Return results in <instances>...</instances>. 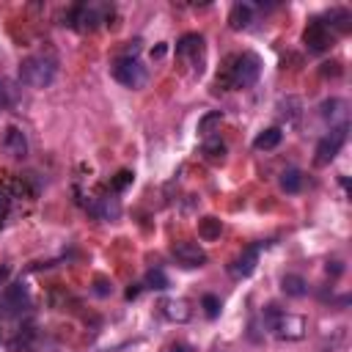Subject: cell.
I'll return each mask as SVG.
<instances>
[{
  "mask_svg": "<svg viewBox=\"0 0 352 352\" xmlns=\"http://www.w3.org/2000/svg\"><path fill=\"white\" fill-rule=\"evenodd\" d=\"M322 74H324V77H327V74L336 77V74H341V69H338V63L333 60V63H324V66H322Z\"/></svg>",
  "mask_w": 352,
  "mask_h": 352,
  "instance_id": "f546056e",
  "label": "cell"
},
{
  "mask_svg": "<svg viewBox=\"0 0 352 352\" xmlns=\"http://www.w3.org/2000/svg\"><path fill=\"white\" fill-rule=\"evenodd\" d=\"M264 324L278 336V338H286V341H297L305 336L308 330V322L302 316H294V314H283L278 305H267L264 308Z\"/></svg>",
  "mask_w": 352,
  "mask_h": 352,
  "instance_id": "3957f363",
  "label": "cell"
},
{
  "mask_svg": "<svg viewBox=\"0 0 352 352\" xmlns=\"http://www.w3.org/2000/svg\"><path fill=\"white\" fill-rule=\"evenodd\" d=\"M0 146H3V151H6L8 157H14V160H25V157H28V138H25V132H22L19 126H6Z\"/></svg>",
  "mask_w": 352,
  "mask_h": 352,
  "instance_id": "7c38bea8",
  "label": "cell"
},
{
  "mask_svg": "<svg viewBox=\"0 0 352 352\" xmlns=\"http://www.w3.org/2000/svg\"><path fill=\"white\" fill-rule=\"evenodd\" d=\"M258 74H261V58L256 52H239L226 60V72H223V77H217V82H223L226 88H234V91H245L250 85H256Z\"/></svg>",
  "mask_w": 352,
  "mask_h": 352,
  "instance_id": "6da1fadb",
  "label": "cell"
},
{
  "mask_svg": "<svg viewBox=\"0 0 352 352\" xmlns=\"http://www.w3.org/2000/svg\"><path fill=\"white\" fill-rule=\"evenodd\" d=\"M94 292H96L99 297H104V294H110V292H113V286H110L104 278H96V280H94Z\"/></svg>",
  "mask_w": 352,
  "mask_h": 352,
  "instance_id": "83f0119b",
  "label": "cell"
},
{
  "mask_svg": "<svg viewBox=\"0 0 352 352\" xmlns=\"http://www.w3.org/2000/svg\"><path fill=\"white\" fill-rule=\"evenodd\" d=\"M220 231H223V223H220L217 217H204V220L198 223V236H201V239H206V242L217 239V236H220Z\"/></svg>",
  "mask_w": 352,
  "mask_h": 352,
  "instance_id": "ac0fdd59",
  "label": "cell"
},
{
  "mask_svg": "<svg viewBox=\"0 0 352 352\" xmlns=\"http://www.w3.org/2000/svg\"><path fill=\"white\" fill-rule=\"evenodd\" d=\"M14 104V88H11V82L8 80H3L0 77V113L3 110H8Z\"/></svg>",
  "mask_w": 352,
  "mask_h": 352,
  "instance_id": "cb8c5ba5",
  "label": "cell"
},
{
  "mask_svg": "<svg viewBox=\"0 0 352 352\" xmlns=\"http://www.w3.org/2000/svg\"><path fill=\"white\" fill-rule=\"evenodd\" d=\"M160 308H162V316L170 322H187L192 316V308L187 300H165Z\"/></svg>",
  "mask_w": 352,
  "mask_h": 352,
  "instance_id": "5bb4252c",
  "label": "cell"
},
{
  "mask_svg": "<svg viewBox=\"0 0 352 352\" xmlns=\"http://www.w3.org/2000/svg\"><path fill=\"white\" fill-rule=\"evenodd\" d=\"M28 308H30V297H28L25 283L6 286V292L0 294V316H19Z\"/></svg>",
  "mask_w": 352,
  "mask_h": 352,
  "instance_id": "8992f818",
  "label": "cell"
},
{
  "mask_svg": "<svg viewBox=\"0 0 352 352\" xmlns=\"http://www.w3.org/2000/svg\"><path fill=\"white\" fill-rule=\"evenodd\" d=\"M338 107H344V102H341V99H327V102H322V107H319V110H322V116H324V118H333V116L338 113Z\"/></svg>",
  "mask_w": 352,
  "mask_h": 352,
  "instance_id": "484cf974",
  "label": "cell"
},
{
  "mask_svg": "<svg viewBox=\"0 0 352 352\" xmlns=\"http://www.w3.org/2000/svg\"><path fill=\"white\" fill-rule=\"evenodd\" d=\"M261 248H264V242L245 248V250L228 264V272H231L234 278H248V275H253V270H256V264H258V250H261Z\"/></svg>",
  "mask_w": 352,
  "mask_h": 352,
  "instance_id": "8fae6325",
  "label": "cell"
},
{
  "mask_svg": "<svg viewBox=\"0 0 352 352\" xmlns=\"http://www.w3.org/2000/svg\"><path fill=\"white\" fill-rule=\"evenodd\" d=\"M327 22V28H338V30H349V22H352V16H349V11L346 8H333V11H327V16H324Z\"/></svg>",
  "mask_w": 352,
  "mask_h": 352,
  "instance_id": "d6986e66",
  "label": "cell"
},
{
  "mask_svg": "<svg viewBox=\"0 0 352 352\" xmlns=\"http://www.w3.org/2000/svg\"><path fill=\"white\" fill-rule=\"evenodd\" d=\"M223 121V113L220 110H212V113H206L201 121H198V135H204V138H212V129H214V124H220Z\"/></svg>",
  "mask_w": 352,
  "mask_h": 352,
  "instance_id": "ffe728a7",
  "label": "cell"
},
{
  "mask_svg": "<svg viewBox=\"0 0 352 352\" xmlns=\"http://www.w3.org/2000/svg\"><path fill=\"white\" fill-rule=\"evenodd\" d=\"M8 209H11V192H8L6 187H0V223H3V217L8 214Z\"/></svg>",
  "mask_w": 352,
  "mask_h": 352,
  "instance_id": "4316f807",
  "label": "cell"
},
{
  "mask_svg": "<svg viewBox=\"0 0 352 352\" xmlns=\"http://www.w3.org/2000/svg\"><path fill=\"white\" fill-rule=\"evenodd\" d=\"M162 352H192V346H190V344H184V341H176V344L165 346Z\"/></svg>",
  "mask_w": 352,
  "mask_h": 352,
  "instance_id": "f1b7e54d",
  "label": "cell"
},
{
  "mask_svg": "<svg viewBox=\"0 0 352 352\" xmlns=\"http://www.w3.org/2000/svg\"><path fill=\"white\" fill-rule=\"evenodd\" d=\"M280 138H283L280 126H270V129H264V132L256 135L253 148H258V151H270V148H275V146L280 143Z\"/></svg>",
  "mask_w": 352,
  "mask_h": 352,
  "instance_id": "9a60e30c",
  "label": "cell"
},
{
  "mask_svg": "<svg viewBox=\"0 0 352 352\" xmlns=\"http://www.w3.org/2000/svg\"><path fill=\"white\" fill-rule=\"evenodd\" d=\"M138 294H140V286H138V283H132V286L126 289V300H135Z\"/></svg>",
  "mask_w": 352,
  "mask_h": 352,
  "instance_id": "836d02e7",
  "label": "cell"
},
{
  "mask_svg": "<svg viewBox=\"0 0 352 352\" xmlns=\"http://www.w3.org/2000/svg\"><path fill=\"white\" fill-rule=\"evenodd\" d=\"M280 289H283V294H289V297H302V294H308V283H305V278H300V275H283V278H280Z\"/></svg>",
  "mask_w": 352,
  "mask_h": 352,
  "instance_id": "2e32d148",
  "label": "cell"
},
{
  "mask_svg": "<svg viewBox=\"0 0 352 352\" xmlns=\"http://www.w3.org/2000/svg\"><path fill=\"white\" fill-rule=\"evenodd\" d=\"M8 275H11V267H8V264H0V286H6Z\"/></svg>",
  "mask_w": 352,
  "mask_h": 352,
  "instance_id": "1f68e13d",
  "label": "cell"
},
{
  "mask_svg": "<svg viewBox=\"0 0 352 352\" xmlns=\"http://www.w3.org/2000/svg\"><path fill=\"white\" fill-rule=\"evenodd\" d=\"M99 22H102V16H99L96 6L80 3V6H74V8L69 11V25H72L74 30H80V33H88V30H94Z\"/></svg>",
  "mask_w": 352,
  "mask_h": 352,
  "instance_id": "30bf717a",
  "label": "cell"
},
{
  "mask_svg": "<svg viewBox=\"0 0 352 352\" xmlns=\"http://www.w3.org/2000/svg\"><path fill=\"white\" fill-rule=\"evenodd\" d=\"M300 187H302V173L297 168H286L280 173V190L283 192H300Z\"/></svg>",
  "mask_w": 352,
  "mask_h": 352,
  "instance_id": "e0dca14e",
  "label": "cell"
},
{
  "mask_svg": "<svg viewBox=\"0 0 352 352\" xmlns=\"http://www.w3.org/2000/svg\"><path fill=\"white\" fill-rule=\"evenodd\" d=\"M344 140H346V124L330 129V135H324V138L316 143V157H314V162H316V165H327V162H333L336 154L341 151Z\"/></svg>",
  "mask_w": 352,
  "mask_h": 352,
  "instance_id": "ba28073f",
  "label": "cell"
},
{
  "mask_svg": "<svg viewBox=\"0 0 352 352\" xmlns=\"http://www.w3.org/2000/svg\"><path fill=\"white\" fill-rule=\"evenodd\" d=\"M253 22V6L250 3H234L228 11V28L231 30H245Z\"/></svg>",
  "mask_w": 352,
  "mask_h": 352,
  "instance_id": "4fadbf2b",
  "label": "cell"
},
{
  "mask_svg": "<svg viewBox=\"0 0 352 352\" xmlns=\"http://www.w3.org/2000/svg\"><path fill=\"white\" fill-rule=\"evenodd\" d=\"M204 154H206L209 160H223V154H226V143H223L220 138H206V143H204Z\"/></svg>",
  "mask_w": 352,
  "mask_h": 352,
  "instance_id": "44dd1931",
  "label": "cell"
},
{
  "mask_svg": "<svg viewBox=\"0 0 352 352\" xmlns=\"http://www.w3.org/2000/svg\"><path fill=\"white\" fill-rule=\"evenodd\" d=\"M170 256L176 258V264L187 267V270H195V267H204L206 264V250L198 245V242H173L170 248Z\"/></svg>",
  "mask_w": 352,
  "mask_h": 352,
  "instance_id": "9c48e42d",
  "label": "cell"
},
{
  "mask_svg": "<svg viewBox=\"0 0 352 352\" xmlns=\"http://www.w3.org/2000/svg\"><path fill=\"white\" fill-rule=\"evenodd\" d=\"M341 272H344L341 261H327V275H341Z\"/></svg>",
  "mask_w": 352,
  "mask_h": 352,
  "instance_id": "4dcf8cb0",
  "label": "cell"
},
{
  "mask_svg": "<svg viewBox=\"0 0 352 352\" xmlns=\"http://www.w3.org/2000/svg\"><path fill=\"white\" fill-rule=\"evenodd\" d=\"M204 36L201 33H184L179 41H176V58L190 63L195 74L204 72Z\"/></svg>",
  "mask_w": 352,
  "mask_h": 352,
  "instance_id": "5b68a950",
  "label": "cell"
},
{
  "mask_svg": "<svg viewBox=\"0 0 352 352\" xmlns=\"http://www.w3.org/2000/svg\"><path fill=\"white\" fill-rule=\"evenodd\" d=\"M201 305H204V314H206L209 319H214V316L220 314V300H217L214 294H204V300H201Z\"/></svg>",
  "mask_w": 352,
  "mask_h": 352,
  "instance_id": "d4e9b609",
  "label": "cell"
},
{
  "mask_svg": "<svg viewBox=\"0 0 352 352\" xmlns=\"http://www.w3.org/2000/svg\"><path fill=\"white\" fill-rule=\"evenodd\" d=\"M302 41L311 52H324L333 44V33H330V28L324 25L322 16H314V19H308V25L302 30Z\"/></svg>",
  "mask_w": 352,
  "mask_h": 352,
  "instance_id": "52a82bcc",
  "label": "cell"
},
{
  "mask_svg": "<svg viewBox=\"0 0 352 352\" xmlns=\"http://www.w3.org/2000/svg\"><path fill=\"white\" fill-rule=\"evenodd\" d=\"M132 182H135V173H132V170H118V173L113 176V182H110V190H113V192H121V190L129 187Z\"/></svg>",
  "mask_w": 352,
  "mask_h": 352,
  "instance_id": "603a6c76",
  "label": "cell"
},
{
  "mask_svg": "<svg viewBox=\"0 0 352 352\" xmlns=\"http://www.w3.org/2000/svg\"><path fill=\"white\" fill-rule=\"evenodd\" d=\"M110 72H113V77H116L121 85H126V88H143L146 80H148L146 66L138 60V55H118V58L113 60Z\"/></svg>",
  "mask_w": 352,
  "mask_h": 352,
  "instance_id": "277c9868",
  "label": "cell"
},
{
  "mask_svg": "<svg viewBox=\"0 0 352 352\" xmlns=\"http://www.w3.org/2000/svg\"><path fill=\"white\" fill-rule=\"evenodd\" d=\"M58 74V63L47 55H30L19 63V82L30 85V88H47L52 85Z\"/></svg>",
  "mask_w": 352,
  "mask_h": 352,
  "instance_id": "7a4b0ae2",
  "label": "cell"
},
{
  "mask_svg": "<svg viewBox=\"0 0 352 352\" xmlns=\"http://www.w3.org/2000/svg\"><path fill=\"white\" fill-rule=\"evenodd\" d=\"M168 52V44H157L154 50H151V58H162Z\"/></svg>",
  "mask_w": 352,
  "mask_h": 352,
  "instance_id": "d6a6232c",
  "label": "cell"
},
{
  "mask_svg": "<svg viewBox=\"0 0 352 352\" xmlns=\"http://www.w3.org/2000/svg\"><path fill=\"white\" fill-rule=\"evenodd\" d=\"M146 286H148V289H157V292L168 289V278H165V272H162L160 267L148 270V272H146Z\"/></svg>",
  "mask_w": 352,
  "mask_h": 352,
  "instance_id": "7402d4cb",
  "label": "cell"
}]
</instances>
